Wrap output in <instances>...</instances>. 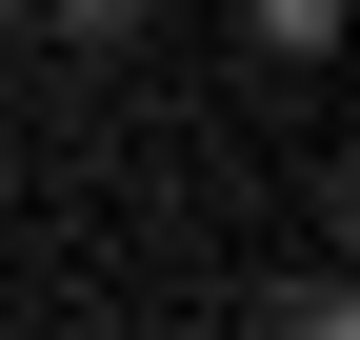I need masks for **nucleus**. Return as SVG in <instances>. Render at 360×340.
<instances>
[{
    "label": "nucleus",
    "mask_w": 360,
    "mask_h": 340,
    "mask_svg": "<svg viewBox=\"0 0 360 340\" xmlns=\"http://www.w3.org/2000/svg\"><path fill=\"white\" fill-rule=\"evenodd\" d=\"M20 20L60 40V60H141V40H160V0H20Z\"/></svg>",
    "instance_id": "1"
},
{
    "label": "nucleus",
    "mask_w": 360,
    "mask_h": 340,
    "mask_svg": "<svg viewBox=\"0 0 360 340\" xmlns=\"http://www.w3.org/2000/svg\"><path fill=\"white\" fill-rule=\"evenodd\" d=\"M240 60H281V80L340 60V0H240Z\"/></svg>",
    "instance_id": "2"
}]
</instances>
